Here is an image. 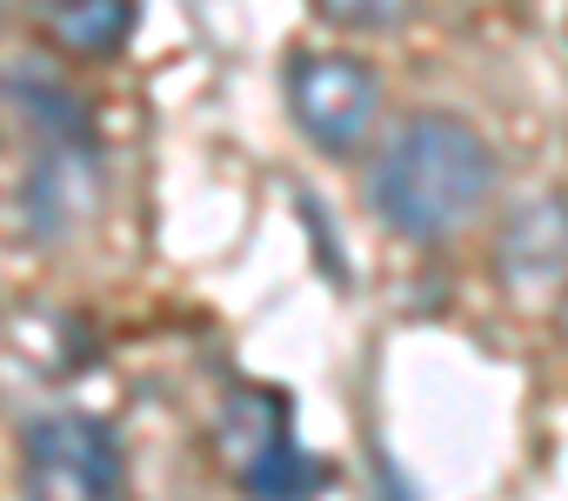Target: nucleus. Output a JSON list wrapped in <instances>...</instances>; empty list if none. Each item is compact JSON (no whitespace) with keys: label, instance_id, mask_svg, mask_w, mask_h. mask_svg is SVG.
<instances>
[{"label":"nucleus","instance_id":"8","mask_svg":"<svg viewBox=\"0 0 568 501\" xmlns=\"http://www.w3.org/2000/svg\"><path fill=\"white\" fill-rule=\"evenodd\" d=\"M41 8H48V14H61V8H74V0H41Z\"/></svg>","mask_w":568,"mask_h":501},{"label":"nucleus","instance_id":"5","mask_svg":"<svg viewBox=\"0 0 568 501\" xmlns=\"http://www.w3.org/2000/svg\"><path fill=\"white\" fill-rule=\"evenodd\" d=\"M495 268L508 295H541L568 275V194H535L501 221Z\"/></svg>","mask_w":568,"mask_h":501},{"label":"nucleus","instance_id":"6","mask_svg":"<svg viewBox=\"0 0 568 501\" xmlns=\"http://www.w3.org/2000/svg\"><path fill=\"white\" fill-rule=\"evenodd\" d=\"M48 28H54V41H61L68 54L108 61V54H121L128 34H134V0H74V8L48 14Z\"/></svg>","mask_w":568,"mask_h":501},{"label":"nucleus","instance_id":"4","mask_svg":"<svg viewBox=\"0 0 568 501\" xmlns=\"http://www.w3.org/2000/svg\"><path fill=\"white\" fill-rule=\"evenodd\" d=\"M288 114L322 154H355L382 114V74L355 54H295L288 61Z\"/></svg>","mask_w":568,"mask_h":501},{"label":"nucleus","instance_id":"7","mask_svg":"<svg viewBox=\"0 0 568 501\" xmlns=\"http://www.w3.org/2000/svg\"><path fill=\"white\" fill-rule=\"evenodd\" d=\"M315 14L335 28H355V34H382L408 14V0H315Z\"/></svg>","mask_w":568,"mask_h":501},{"label":"nucleus","instance_id":"2","mask_svg":"<svg viewBox=\"0 0 568 501\" xmlns=\"http://www.w3.org/2000/svg\"><path fill=\"white\" fill-rule=\"evenodd\" d=\"M214 454L247 501H315L328 488V461L308 454L288 428V401L267 388H234L214 415Z\"/></svg>","mask_w":568,"mask_h":501},{"label":"nucleus","instance_id":"9","mask_svg":"<svg viewBox=\"0 0 568 501\" xmlns=\"http://www.w3.org/2000/svg\"><path fill=\"white\" fill-rule=\"evenodd\" d=\"M561 341H568V301H561Z\"/></svg>","mask_w":568,"mask_h":501},{"label":"nucleus","instance_id":"3","mask_svg":"<svg viewBox=\"0 0 568 501\" xmlns=\"http://www.w3.org/2000/svg\"><path fill=\"white\" fill-rule=\"evenodd\" d=\"M21 488L28 501H121L128 454L101 415L54 408L21 434Z\"/></svg>","mask_w":568,"mask_h":501},{"label":"nucleus","instance_id":"1","mask_svg":"<svg viewBox=\"0 0 568 501\" xmlns=\"http://www.w3.org/2000/svg\"><path fill=\"white\" fill-rule=\"evenodd\" d=\"M488 194H495V147L462 114L402 121L368 167L375 214L408 241H448Z\"/></svg>","mask_w":568,"mask_h":501}]
</instances>
